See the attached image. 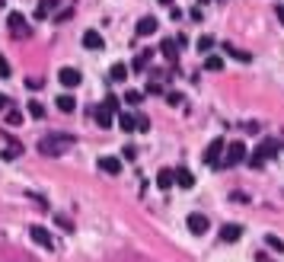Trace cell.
<instances>
[{"instance_id": "cell-11", "label": "cell", "mask_w": 284, "mask_h": 262, "mask_svg": "<svg viewBox=\"0 0 284 262\" xmlns=\"http://www.w3.org/2000/svg\"><path fill=\"white\" fill-rule=\"evenodd\" d=\"M176 186L179 189H192L195 186V176L188 173V166H176Z\"/></svg>"}, {"instance_id": "cell-28", "label": "cell", "mask_w": 284, "mask_h": 262, "mask_svg": "<svg viewBox=\"0 0 284 262\" xmlns=\"http://www.w3.org/2000/svg\"><path fill=\"white\" fill-rule=\"evenodd\" d=\"M102 106H105L109 112H118V99H115V96H105V102H102Z\"/></svg>"}, {"instance_id": "cell-6", "label": "cell", "mask_w": 284, "mask_h": 262, "mask_svg": "<svg viewBox=\"0 0 284 262\" xmlns=\"http://www.w3.org/2000/svg\"><path fill=\"white\" fill-rule=\"evenodd\" d=\"M7 26H10V32H13V39H22V35H29V22L22 19V13H10Z\"/></svg>"}, {"instance_id": "cell-25", "label": "cell", "mask_w": 284, "mask_h": 262, "mask_svg": "<svg viewBox=\"0 0 284 262\" xmlns=\"http://www.w3.org/2000/svg\"><path fill=\"white\" fill-rule=\"evenodd\" d=\"M205 67H208V70H220V67H223V61H220L217 55H208V58H205Z\"/></svg>"}, {"instance_id": "cell-34", "label": "cell", "mask_w": 284, "mask_h": 262, "mask_svg": "<svg viewBox=\"0 0 284 262\" xmlns=\"http://www.w3.org/2000/svg\"><path fill=\"white\" fill-rule=\"evenodd\" d=\"M7 106H10V99L4 96V93H0V112H4V109H7Z\"/></svg>"}, {"instance_id": "cell-19", "label": "cell", "mask_w": 284, "mask_h": 262, "mask_svg": "<svg viewBox=\"0 0 284 262\" xmlns=\"http://www.w3.org/2000/svg\"><path fill=\"white\" fill-rule=\"evenodd\" d=\"M118 125H122V131H134L137 128V118L131 112H122V115H118Z\"/></svg>"}, {"instance_id": "cell-15", "label": "cell", "mask_w": 284, "mask_h": 262, "mask_svg": "<svg viewBox=\"0 0 284 262\" xmlns=\"http://www.w3.org/2000/svg\"><path fill=\"white\" fill-rule=\"evenodd\" d=\"M160 51H163V58H166V61H176V58H179V42L166 39V42L160 45Z\"/></svg>"}, {"instance_id": "cell-35", "label": "cell", "mask_w": 284, "mask_h": 262, "mask_svg": "<svg viewBox=\"0 0 284 262\" xmlns=\"http://www.w3.org/2000/svg\"><path fill=\"white\" fill-rule=\"evenodd\" d=\"M278 22L284 26V7H278Z\"/></svg>"}, {"instance_id": "cell-21", "label": "cell", "mask_w": 284, "mask_h": 262, "mask_svg": "<svg viewBox=\"0 0 284 262\" xmlns=\"http://www.w3.org/2000/svg\"><path fill=\"white\" fill-rule=\"evenodd\" d=\"M58 109H61V112H74L77 109L74 96H67V93H64V96H58Z\"/></svg>"}, {"instance_id": "cell-31", "label": "cell", "mask_w": 284, "mask_h": 262, "mask_svg": "<svg viewBox=\"0 0 284 262\" xmlns=\"http://www.w3.org/2000/svg\"><path fill=\"white\" fill-rule=\"evenodd\" d=\"M0 77H10V64H7L4 55H0Z\"/></svg>"}, {"instance_id": "cell-8", "label": "cell", "mask_w": 284, "mask_h": 262, "mask_svg": "<svg viewBox=\"0 0 284 262\" xmlns=\"http://www.w3.org/2000/svg\"><path fill=\"white\" fill-rule=\"evenodd\" d=\"M188 230H192L195 237H201V233H208V227H211V221L205 218V214H188Z\"/></svg>"}, {"instance_id": "cell-37", "label": "cell", "mask_w": 284, "mask_h": 262, "mask_svg": "<svg viewBox=\"0 0 284 262\" xmlns=\"http://www.w3.org/2000/svg\"><path fill=\"white\" fill-rule=\"evenodd\" d=\"M220 4H223V0H220Z\"/></svg>"}, {"instance_id": "cell-23", "label": "cell", "mask_w": 284, "mask_h": 262, "mask_svg": "<svg viewBox=\"0 0 284 262\" xmlns=\"http://www.w3.org/2000/svg\"><path fill=\"white\" fill-rule=\"evenodd\" d=\"M7 125H10V128H16V125H22V112H16V109H10V112H7Z\"/></svg>"}, {"instance_id": "cell-36", "label": "cell", "mask_w": 284, "mask_h": 262, "mask_svg": "<svg viewBox=\"0 0 284 262\" xmlns=\"http://www.w3.org/2000/svg\"><path fill=\"white\" fill-rule=\"evenodd\" d=\"M157 4H163V7H166V4H173V0H157Z\"/></svg>"}, {"instance_id": "cell-13", "label": "cell", "mask_w": 284, "mask_h": 262, "mask_svg": "<svg viewBox=\"0 0 284 262\" xmlns=\"http://www.w3.org/2000/svg\"><path fill=\"white\" fill-rule=\"evenodd\" d=\"M157 26H160L157 16H144V19L137 22V35H153V32H157Z\"/></svg>"}, {"instance_id": "cell-32", "label": "cell", "mask_w": 284, "mask_h": 262, "mask_svg": "<svg viewBox=\"0 0 284 262\" xmlns=\"http://www.w3.org/2000/svg\"><path fill=\"white\" fill-rule=\"evenodd\" d=\"M137 131H150V122H147V118H144V115H140V118H137Z\"/></svg>"}, {"instance_id": "cell-1", "label": "cell", "mask_w": 284, "mask_h": 262, "mask_svg": "<svg viewBox=\"0 0 284 262\" xmlns=\"http://www.w3.org/2000/svg\"><path fill=\"white\" fill-rule=\"evenodd\" d=\"M70 147H74V138L70 135H45L39 141V153H45V157H61Z\"/></svg>"}, {"instance_id": "cell-9", "label": "cell", "mask_w": 284, "mask_h": 262, "mask_svg": "<svg viewBox=\"0 0 284 262\" xmlns=\"http://www.w3.org/2000/svg\"><path fill=\"white\" fill-rule=\"evenodd\" d=\"M240 237H243L240 224H223V230H220V240H223V243H236Z\"/></svg>"}, {"instance_id": "cell-22", "label": "cell", "mask_w": 284, "mask_h": 262, "mask_svg": "<svg viewBox=\"0 0 284 262\" xmlns=\"http://www.w3.org/2000/svg\"><path fill=\"white\" fill-rule=\"evenodd\" d=\"M265 243H268L271 249H278V253H284V240H281V237H275V233H268V237H265Z\"/></svg>"}, {"instance_id": "cell-2", "label": "cell", "mask_w": 284, "mask_h": 262, "mask_svg": "<svg viewBox=\"0 0 284 262\" xmlns=\"http://www.w3.org/2000/svg\"><path fill=\"white\" fill-rule=\"evenodd\" d=\"M275 153H278V141H275V138H265L262 144H259V147L252 150L249 166H255V170H259V166H265V160H271Z\"/></svg>"}, {"instance_id": "cell-4", "label": "cell", "mask_w": 284, "mask_h": 262, "mask_svg": "<svg viewBox=\"0 0 284 262\" xmlns=\"http://www.w3.org/2000/svg\"><path fill=\"white\" fill-rule=\"evenodd\" d=\"M223 150H227V141L214 138V141L208 144V150H205V163H208V166H220V163H223Z\"/></svg>"}, {"instance_id": "cell-17", "label": "cell", "mask_w": 284, "mask_h": 262, "mask_svg": "<svg viewBox=\"0 0 284 262\" xmlns=\"http://www.w3.org/2000/svg\"><path fill=\"white\" fill-rule=\"evenodd\" d=\"M223 51H227L230 58H236V61H243V64H249V61H252V55H249V51H243V48H236V45H223Z\"/></svg>"}, {"instance_id": "cell-24", "label": "cell", "mask_w": 284, "mask_h": 262, "mask_svg": "<svg viewBox=\"0 0 284 262\" xmlns=\"http://www.w3.org/2000/svg\"><path fill=\"white\" fill-rule=\"evenodd\" d=\"M211 48H214V39H211V35H201V39H198V51H211Z\"/></svg>"}, {"instance_id": "cell-26", "label": "cell", "mask_w": 284, "mask_h": 262, "mask_svg": "<svg viewBox=\"0 0 284 262\" xmlns=\"http://www.w3.org/2000/svg\"><path fill=\"white\" fill-rule=\"evenodd\" d=\"M29 115H32V118H42V115H45V106H42V102H29Z\"/></svg>"}, {"instance_id": "cell-5", "label": "cell", "mask_w": 284, "mask_h": 262, "mask_svg": "<svg viewBox=\"0 0 284 262\" xmlns=\"http://www.w3.org/2000/svg\"><path fill=\"white\" fill-rule=\"evenodd\" d=\"M29 237H32V240L39 243V246H45V249H54V237H51L48 230H45V227H39V224H32V227H29Z\"/></svg>"}, {"instance_id": "cell-20", "label": "cell", "mask_w": 284, "mask_h": 262, "mask_svg": "<svg viewBox=\"0 0 284 262\" xmlns=\"http://www.w3.org/2000/svg\"><path fill=\"white\" fill-rule=\"evenodd\" d=\"M109 77H112L115 83H125V80H128V67H125V64H112Z\"/></svg>"}, {"instance_id": "cell-16", "label": "cell", "mask_w": 284, "mask_h": 262, "mask_svg": "<svg viewBox=\"0 0 284 262\" xmlns=\"http://www.w3.org/2000/svg\"><path fill=\"white\" fill-rule=\"evenodd\" d=\"M157 186L160 189H173L176 186V170H160L157 173Z\"/></svg>"}, {"instance_id": "cell-3", "label": "cell", "mask_w": 284, "mask_h": 262, "mask_svg": "<svg viewBox=\"0 0 284 262\" xmlns=\"http://www.w3.org/2000/svg\"><path fill=\"white\" fill-rule=\"evenodd\" d=\"M243 160H246V144H243V141H230L227 150H223V163L220 166H236Z\"/></svg>"}, {"instance_id": "cell-27", "label": "cell", "mask_w": 284, "mask_h": 262, "mask_svg": "<svg viewBox=\"0 0 284 262\" xmlns=\"http://www.w3.org/2000/svg\"><path fill=\"white\" fill-rule=\"evenodd\" d=\"M19 153H22V147H19V144H10V147L4 150V160H13V157H19Z\"/></svg>"}, {"instance_id": "cell-10", "label": "cell", "mask_w": 284, "mask_h": 262, "mask_svg": "<svg viewBox=\"0 0 284 262\" xmlns=\"http://www.w3.org/2000/svg\"><path fill=\"white\" fill-rule=\"evenodd\" d=\"M99 170L109 173V176H118V173H122V160H118V157H99Z\"/></svg>"}, {"instance_id": "cell-14", "label": "cell", "mask_w": 284, "mask_h": 262, "mask_svg": "<svg viewBox=\"0 0 284 262\" xmlns=\"http://www.w3.org/2000/svg\"><path fill=\"white\" fill-rule=\"evenodd\" d=\"M58 4H61V0H39V10H35V16H39V19H48V16L54 13Z\"/></svg>"}, {"instance_id": "cell-12", "label": "cell", "mask_w": 284, "mask_h": 262, "mask_svg": "<svg viewBox=\"0 0 284 262\" xmlns=\"http://www.w3.org/2000/svg\"><path fill=\"white\" fill-rule=\"evenodd\" d=\"M83 48H90V51L102 48V35H99L96 29H87V32H83Z\"/></svg>"}, {"instance_id": "cell-7", "label": "cell", "mask_w": 284, "mask_h": 262, "mask_svg": "<svg viewBox=\"0 0 284 262\" xmlns=\"http://www.w3.org/2000/svg\"><path fill=\"white\" fill-rule=\"evenodd\" d=\"M58 80H61V87H67V90H74V87H80V70H74V67H61L58 70Z\"/></svg>"}, {"instance_id": "cell-33", "label": "cell", "mask_w": 284, "mask_h": 262, "mask_svg": "<svg viewBox=\"0 0 284 262\" xmlns=\"http://www.w3.org/2000/svg\"><path fill=\"white\" fill-rule=\"evenodd\" d=\"M166 99H169V106H179V102H182V96H179V93H169Z\"/></svg>"}, {"instance_id": "cell-30", "label": "cell", "mask_w": 284, "mask_h": 262, "mask_svg": "<svg viewBox=\"0 0 284 262\" xmlns=\"http://www.w3.org/2000/svg\"><path fill=\"white\" fill-rule=\"evenodd\" d=\"M125 99L131 102V106H137V102H140V93H137V90H131V93H125Z\"/></svg>"}, {"instance_id": "cell-18", "label": "cell", "mask_w": 284, "mask_h": 262, "mask_svg": "<svg viewBox=\"0 0 284 262\" xmlns=\"http://www.w3.org/2000/svg\"><path fill=\"white\" fill-rule=\"evenodd\" d=\"M93 118H96V125H99V128H109V125H112V112L105 109V106H99V109H96V115H93Z\"/></svg>"}, {"instance_id": "cell-29", "label": "cell", "mask_w": 284, "mask_h": 262, "mask_svg": "<svg viewBox=\"0 0 284 262\" xmlns=\"http://www.w3.org/2000/svg\"><path fill=\"white\" fill-rule=\"evenodd\" d=\"M54 221H58V224H61V227H64V230H74V224H70V221L64 218V214H54Z\"/></svg>"}]
</instances>
